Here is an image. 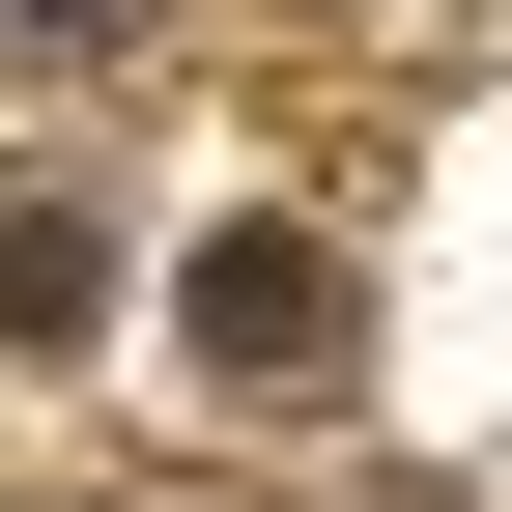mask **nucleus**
Wrapping results in <instances>:
<instances>
[{"label": "nucleus", "mask_w": 512, "mask_h": 512, "mask_svg": "<svg viewBox=\"0 0 512 512\" xmlns=\"http://www.w3.org/2000/svg\"><path fill=\"white\" fill-rule=\"evenodd\" d=\"M200 342H228V370H313V342H342V285L256 228V256H200Z\"/></svg>", "instance_id": "obj_1"}, {"label": "nucleus", "mask_w": 512, "mask_h": 512, "mask_svg": "<svg viewBox=\"0 0 512 512\" xmlns=\"http://www.w3.org/2000/svg\"><path fill=\"white\" fill-rule=\"evenodd\" d=\"M86 313H114V256H86V228L29 200V228H0V342H86Z\"/></svg>", "instance_id": "obj_2"}]
</instances>
